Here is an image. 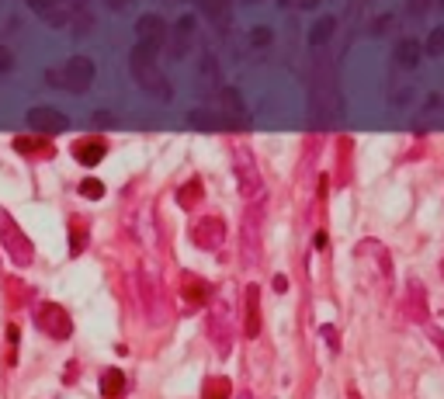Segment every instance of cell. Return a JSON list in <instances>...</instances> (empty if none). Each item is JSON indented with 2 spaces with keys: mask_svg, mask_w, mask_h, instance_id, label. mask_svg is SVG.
Instances as JSON below:
<instances>
[{
  "mask_svg": "<svg viewBox=\"0 0 444 399\" xmlns=\"http://www.w3.org/2000/svg\"><path fill=\"white\" fill-rule=\"evenodd\" d=\"M157 45H146V42H139L136 49H132V56H128V63H132V73H136V80L146 87V90H157L163 101L170 97V90H167V83H163L160 70H157Z\"/></svg>",
  "mask_w": 444,
  "mask_h": 399,
  "instance_id": "6da1fadb",
  "label": "cell"
},
{
  "mask_svg": "<svg viewBox=\"0 0 444 399\" xmlns=\"http://www.w3.org/2000/svg\"><path fill=\"white\" fill-rule=\"evenodd\" d=\"M0 239H4V250L11 254V261L18 264V268H28L32 264V243L25 239L21 233V226L0 208Z\"/></svg>",
  "mask_w": 444,
  "mask_h": 399,
  "instance_id": "7a4b0ae2",
  "label": "cell"
},
{
  "mask_svg": "<svg viewBox=\"0 0 444 399\" xmlns=\"http://www.w3.org/2000/svg\"><path fill=\"white\" fill-rule=\"evenodd\" d=\"M45 80L56 83V87H66V90H87L90 80H94V63L87 56H73L66 63V70H52Z\"/></svg>",
  "mask_w": 444,
  "mask_h": 399,
  "instance_id": "3957f363",
  "label": "cell"
},
{
  "mask_svg": "<svg viewBox=\"0 0 444 399\" xmlns=\"http://www.w3.org/2000/svg\"><path fill=\"white\" fill-rule=\"evenodd\" d=\"M35 316H39V330H45L52 340H66L73 333L70 313L63 306H56V302H42L39 309H35Z\"/></svg>",
  "mask_w": 444,
  "mask_h": 399,
  "instance_id": "277c9868",
  "label": "cell"
},
{
  "mask_svg": "<svg viewBox=\"0 0 444 399\" xmlns=\"http://www.w3.org/2000/svg\"><path fill=\"white\" fill-rule=\"evenodd\" d=\"M28 125L35 129V132H49V136H56V132H66L70 129V119L63 115V112H56V108H32L28 112Z\"/></svg>",
  "mask_w": 444,
  "mask_h": 399,
  "instance_id": "5b68a950",
  "label": "cell"
},
{
  "mask_svg": "<svg viewBox=\"0 0 444 399\" xmlns=\"http://www.w3.org/2000/svg\"><path fill=\"white\" fill-rule=\"evenodd\" d=\"M104 153H108V143H104V139H97V136H87V139H80V143L73 146V157L80 160L83 167H94V163H101V160H104Z\"/></svg>",
  "mask_w": 444,
  "mask_h": 399,
  "instance_id": "8992f818",
  "label": "cell"
},
{
  "mask_svg": "<svg viewBox=\"0 0 444 399\" xmlns=\"http://www.w3.org/2000/svg\"><path fill=\"white\" fill-rule=\"evenodd\" d=\"M226 237V230H222V222L212 215V219H202L198 226H195V243L202 246V250H215L219 243Z\"/></svg>",
  "mask_w": 444,
  "mask_h": 399,
  "instance_id": "52a82bcc",
  "label": "cell"
},
{
  "mask_svg": "<svg viewBox=\"0 0 444 399\" xmlns=\"http://www.w3.org/2000/svg\"><path fill=\"white\" fill-rule=\"evenodd\" d=\"M246 337H257L260 333V288L250 285L246 288V326H243Z\"/></svg>",
  "mask_w": 444,
  "mask_h": 399,
  "instance_id": "ba28073f",
  "label": "cell"
},
{
  "mask_svg": "<svg viewBox=\"0 0 444 399\" xmlns=\"http://www.w3.org/2000/svg\"><path fill=\"white\" fill-rule=\"evenodd\" d=\"M136 32H139V42H146V45H157V49H160V45H163V32H167V28H163V21L157 18V14H143Z\"/></svg>",
  "mask_w": 444,
  "mask_h": 399,
  "instance_id": "9c48e42d",
  "label": "cell"
},
{
  "mask_svg": "<svg viewBox=\"0 0 444 399\" xmlns=\"http://www.w3.org/2000/svg\"><path fill=\"white\" fill-rule=\"evenodd\" d=\"M14 150H18V153H35V157H49V153H52V146H49V143H45V139H35V136H18V139H14Z\"/></svg>",
  "mask_w": 444,
  "mask_h": 399,
  "instance_id": "30bf717a",
  "label": "cell"
},
{
  "mask_svg": "<svg viewBox=\"0 0 444 399\" xmlns=\"http://www.w3.org/2000/svg\"><path fill=\"white\" fill-rule=\"evenodd\" d=\"M181 295H188V309H195V306H202L205 299H208V285L188 275V278H184V292H181Z\"/></svg>",
  "mask_w": 444,
  "mask_h": 399,
  "instance_id": "8fae6325",
  "label": "cell"
},
{
  "mask_svg": "<svg viewBox=\"0 0 444 399\" xmlns=\"http://www.w3.org/2000/svg\"><path fill=\"white\" fill-rule=\"evenodd\" d=\"M101 393H104L108 399H115V396L125 393V375H121L119 368H108V371H104V379H101Z\"/></svg>",
  "mask_w": 444,
  "mask_h": 399,
  "instance_id": "7c38bea8",
  "label": "cell"
},
{
  "mask_svg": "<svg viewBox=\"0 0 444 399\" xmlns=\"http://www.w3.org/2000/svg\"><path fill=\"white\" fill-rule=\"evenodd\" d=\"M229 4H233V0H202V11L219 25V28H222L226 18H229Z\"/></svg>",
  "mask_w": 444,
  "mask_h": 399,
  "instance_id": "4fadbf2b",
  "label": "cell"
},
{
  "mask_svg": "<svg viewBox=\"0 0 444 399\" xmlns=\"http://www.w3.org/2000/svg\"><path fill=\"white\" fill-rule=\"evenodd\" d=\"M416 59H420V42L403 39L400 45H396V63H403V66H416Z\"/></svg>",
  "mask_w": 444,
  "mask_h": 399,
  "instance_id": "5bb4252c",
  "label": "cell"
},
{
  "mask_svg": "<svg viewBox=\"0 0 444 399\" xmlns=\"http://www.w3.org/2000/svg\"><path fill=\"white\" fill-rule=\"evenodd\" d=\"M233 396V386H229V379H208L205 382V399H229Z\"/></svg>",
  "mask_w": 444,
  "mask_h": 399,
  "instance_id": "9a60e30c",
  "label": "cell"
},
{
  "mask_svg": "<svg viewBox=\"0 0 444 399\" xmlns=\"http://www.w3.org/2000/svg\"><path fill=\"white\" fill-rule=\"evenodd\" d=\"M333 25H337L333 18H323V21H320V25H316V28L309 32V42H313L316 49H320V45H326V39H330V32H333Z\"/></svg>",
  "mask_w": 444,
  "mask_h": 399,
  "instance_id": "2e32d148",
  "label": "cell"
},
{
  "mask_svg": "<svg viewBox=\"0 0 444 399\" xmlns=\"http://www.w3.org/2000/svg\"><path fill=\"white\" fill-rule=\"evenodd\" d=\"M222 108L229 112V115H240L243 112V97L236 90H222Z\"/></svg>",
  "mask_w": 444,
  "mask_h": 399,
  "instance_id": "e0dca14e",
  "label": "cell"
},
{
  "mask_svg": "<svg viewBox=\"0 0 444 399\" xmlns=\"http://www.w3.org/2000/svg\"><path fill=\"white\" fill-rule=\"evenodd\" d=\"M80 195L83 198H101V195H104V184H101V181H94V177H87V181H80Z\"/></svg>",
  "mask_w": 444,
  "mask_h": 399,
  "instance_id": "ac0fdd59",
  "label": "cell"
},
{
  "mask_svg": "<svg viewBox=\"0 0 444 399\" xmlns=\"http://www.w3.org/2000/svg\"><path fill=\"white\" fill-rule=\"evenodd\" d=\"M427 52L431 56H438V52H444V25H438L431 35H427Z\"/></svg>",
  "mask_w": 444,
  "mask_h": 399,
  "instance_id": "d6986e66",
  "label": "cell"
},
{
  "mask_svg": "<svg viewBox=\"0 0 444 399\" xmlns=\"http://www.w3.org/2000/svg\"><path fill=\"white\" fill-rule=\"evenodd\" d=\"M73 243H70V254H80L83 243H87V230H83V222H73Z\"/></svg>",
  "mask_w": 444,
  "mask_h": 399,
  "instance_id": "ffe728a7",
  "label": "cell"
},
{
  "mask_svg": "<svg viewBox=\"0 0 444 399\" xmlns=\"http://www.w3.org/2000/svg\"><path fill=\"white\" fill-rule=\"evenodd\" d=\"M198 195H202V184H198V181H191V184H188V188L177 195V198H181V205H195V201H198Z\"/></svg>",
  "mask_w": 444,
  "mask_h": 399,
  "instance_id": "44dd1931",
  "label": "cell"
},
{
  "mask_svg": "<svg viewBox=\"0 0 444 399\" xmlns=\"http://www.w3.org/2000/svg\"><path fill=\"white\" fill-rule=\"evenodd\" d=\"M409 313L416 319H424V295H420V288L413 285V295H409Z\"/></svg>",
  "mask_w": 444,
  "mask_h": 399,
  "instance_id": "7402d4cb",
  "label": "cell"
},
{
  "mask_svg": "<svg viewBox=\"0 0 444 399\" xmlns=\"http://www.w3.org/2000/svg\"><path fill=\"white\" fill-rule=\"evenodd\" d=\"M250 42H253L257 49H264V45L271 42V28H253V32H250Z\"/></svg>",
  "mask_w": 444,
  "mask_h": 399,
  "instance_id": "603a6c76",
  "label": "cell"
},
{
  "mask_svg": "<svg viewBox=\"0 0 444 399\" xmlns=\"http://www.w3.org/2000/svg\"><path fill=\"white\" fill-rule=\"evenodd\" d=\"M11 66H14V56L7 52V45H0V77H4Z\"/></svg>",
  "mask_w": 444,
  "mask_h": 399,
  "instance_id": "cb8c5ba5",
  "label": "cell"
},
{
  "mask_svg": "<svg viewBox=\"0 0 444 399\" xmlns=\"http://www.w3.org/2000/svg\"><path fill=\"white\" fill-rule=\"evenodd\" d=\"M427 337L441 347V358H444V333H441V330H438V326H427Z\"/></svg>",
  "mask_w": 444,
  "mask_h": 399,
  "instance_id": "d4e9b609",
  "label": "cell"
},
{
  "mask_svg": "<svg viewBox=\"0 0 444 399\" xmlns=\"http://www.w3.org/2000/svg\"><path fill=\"white\" fill-rule=\"evenodd\" d=\"M28 7H32V11H52L56 0H28Z\"/></svg>",
  "mask_w": 444,
  "mask_h": 399,
  "instance_id": "484cf974",
  "label": "cell"
},
{
  "mask_svg": "<svg viewBox=\"0 0 444 399\" xmlns=\"http://www.w3.org/2000/svg\"><path fill=\"white\" fill-rule=\"evenodd\" d=\"M104 4H108V7H115V11H121V7H125V4H132V0H104Z\"/></svg>",
  "mask_w": 444,
  "mask_h": 399,
  "instance_id": "4316f807",
  "label": "cell"
},
{
  "mask_svg": "<svg viewBox=\"0 0 444 399\" xmlns=\"http://www.w3.org/2000/svg\"><path fill=\"white\" fill-rule=\"evenodd\" d=\"M299 4H302V7H316L320 0H299Z\"/></svg>",
  "mask_w": 444,
  "mask_h": 399,
  "instance_id": "83f0119b",
  "label": "cell"
},
{
  "mask_svg": "<svg viewBox=\"0 0 444 399\" xmlns=\"http://www.w3.org/2000/svg\"><path fill=\"white\" fill-rule=\"evenodd\" d=\"M240 399H246V393H240Z\"/></svg>",
  "mask_w": 444,
  "mask_h": 399,
  "instance_id": "f1b7e54d",
  "label": "cell"
}]
</instances>
